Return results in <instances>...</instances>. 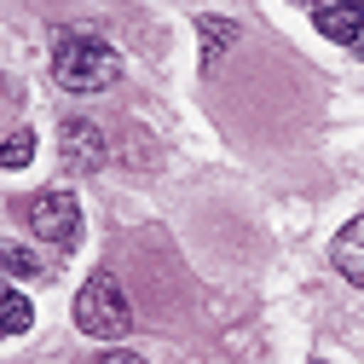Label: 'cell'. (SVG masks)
Returning a JSON list of instances; mask_svg holds the SVG:
<instances>
[{
  "label": "cell",
  "mask_w": 364,
  "mask_h": 364,
  "mask_svg": "<svg viewBox=\"0 0 364 364\" xmlns=\"http://www.w3.org/2000/svg\"><path fill=\"white\" fill-rule=\"evenodd\" d=\"M122 75V53L99 35H58L53 47V81L64 93H105Z\"/></svg>",
  "instance_id": "cell-1"
},
{
  "label": "cell",
  "mask_w": 364,
  "mask_h": 364,
  "mask_svg": "<svg viewBox=\"0 0 364 364\" xmlns=\"http://www.w3.org/2000/svg\"><path fill=\"white\" fill-rule=\"evenodd\" d=\"M75 324L81 336H93V341H122L133 330V301L127 289L116 284V272H93V278L81 284L75 295Z\"/></svg>",
  "instance_id": "cell-2"
},
{
  "label": "cell",
  "mask_w": 364,
  "mask_h": 364,
  "mask_svg": "<svg viewBox=\"0 0 364 364\" xmlns=\"http://www.w3.org/2000/svg\"><path fill=\"white\" fill-rule=\"evenodd\" d=\"M18 214H23V225L35 232V243L70 249L81 237V203H75V191H35V197L18 203Z\"/></svg>",
  "instance_id": "cell-3"
},
{
  "label": "cell",
  "mask_w": 364,
  "mask_h": 364,
  "mask_svg": "<svg viewBox=\"0 0 364 364\" xmlns=\"http://www.w3.org/2000/svg\"><path fill=\"white\" fill-rule=\"evenodd\" d=\"M58 156L70 173H99L110 162V145H105V127L99 122H87V116H70L58 127Z\"/></svg>",
  "instance_id": "cell-4"
},
{
  "label": "cell",
  "mask_w": 364,
  "mask_h": 364,
  "mask_svg": "<svg viewBox=\"0 0 364 364\" xmlns=\"http://www.w3.org/2000/svg\"><path fill=\"white\" fill-rule=\"evenodd\" d=\"M312 23H318V35H324V41H336V47L353 53V41H358V29H364V0H336V6H318Z\"/></svg>",
  "instance_id": "cell-5"
},
{
  "label": "cell",
  "mask_w": 364,
  "mask_h": 364,
  "mask_svg": "<svg viewBox=\"0 0 364 364\" xmlns=\"http://www.w3.org/2000/svg\"><path fill=\"white\" fill-rule=\"evenodd\" d=\"M330 260H336V272H341L347 284H358V289H364V214H358V220H347L341 232H336Z\"/></svg>",
  "instance_id": "cell-6"
},
{
  "label": "cell",
  "mask_w": 364,
  "mask_h": 364,
  "mask_svg": "<svg viewBox=\"0 0 364 364\" xmlns=\"http://www.w3.org/2000/svg\"><path fill=\"white\" fill-rule=\"evenodd\" d=\"M29 324H35V306H29V295H23V289H12V284H0V341L23 336Z\"/></svg>",
  "instance_id": "cell-7"
},
{
  "label": "cell",
  "mask_w": 364,
  "mask_h": 364,
  "mask_svg": "<svg viewBox=\"0 0 364 364\" xmlns=\"http://www.w3.org/2000/svg\"><path fill=\"white\" fill-rule=\"evenodd\" d=\"M0 272H6V278H47L53 260L41 249H23V243H0Z\"/></svg>",
  "instance_id": "cell-8"
},
{
  "label": "cell",
  "mask_w": 364,
  "mask_h": 364,
  "mask_svg": "<svg viewBox=\"0 0 364 364\" xmlns=\"http://www.w3.org/2000/svg\"><path fill=\"white\" fill-rule=\"evenodd\" d=\"M197 35H203V70H214L220 53L237 41V23L232 18H197Z\"/></svg>",
  "instance_id": "cell-9"
},
{
  "label": "cell",
  "mask_w": 364,
  "mask_h": 364,
  "mask_svg": "<svg viewBox=\"0 0 364 364\" xmlns=\"http://www.w3.org/2000/svg\"><path fill=\"white\" fill-rule=\"evenodd\" d=\"M29 156H35V133H29V127H18L12 139L0 145V168H6V173H18V168H29Z\"/></svg>",
  "instance_id": "cell-10"
},
{
  "label": "cell",
  "mask_w": 364,
  "mask_h": 364,
  "mask_svg": "<svg viewBox=\"0 0 364 364\" xmlns=\"http://www.w3.org/2000/svg\"><path fill=\"white\" fill-rule=\"evenodd\" d=\"M99 364H145V358H139V353H127V347H116V353H105Z\"/></svg>",
  "instance_id": "cell-11"
},
{
  "label": "cell",
  "mask_w": 364,
  "mask_h": 364,
  "mask_svg": "<svg viewBox=\"0 0 364 364\" xmlns=\"http://www.w3.org/2000/svg\"><path fill=\"white\" fill-rule=\"evenodd\" d=\"M353 53H358V58H364V29H358V41H353Z\"/></svg>",
  "instance_id": "cell-12"
}]
</instances>
